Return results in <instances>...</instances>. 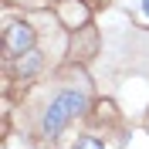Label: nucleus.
<instances>
[{"label":"nucleus","instance_id":"1","mask_svg":"<svg viewBox=\"0 0 149 149\" xmlns=\"http://www.w3.org/2000/svg\"><path fill=\"white\" fill-rule=\"evenodd\" d=\"M85 105H88L85 92H74V88H68V92L54 95V98H51V105L44 109V115H41V132L54 139V136L65 129L74 115H81V112H85Z\"/></svg>","mask_w":149,"mask_h":149},{"label":"nucleus","instance_id":"2","mask_svg":"<svg viewBox=\"0 0 149 149\" xmlns=\"http://www.w3.org/2000/svg\"><path fill=\"white\" fill-rule=\"evenodd\" d=\"M31 44H34V31H31V24H24V20L7 24V31H3V47H7V54H10V58L27 54Z\"/></svg>","mask_w":149,"mask_h":149},{"label":"nucleus","instance_id":"3","mask_svg":"<svg viewBox=\"0 0 149 149\" xmlns=\"http://www.w3.org/2000/svg\"><path fill=\"white\" fill-rule=\"evenodd\" d=\"M37 65H41V58H37V51H27V61L20 58V61H17V71H20V74H31V71H34Z\"/></svg>","mask_w":149,"mask_h":149},{"label":"nucleus","instance_id":"4","mask_svg":"<svg viewBox=\"0 0 149 149\" xmlns=\"http://www.w3.org/2000/svg\"><path fill=\"white\" fill-rule=\"evenodd\" d=\"M71 149H105V146H102V142H98V139H92V136H81V139L74 142Z\"/></svg>","mask_w":149,"mask_h":149},{"label":"nucleus","instance_id":"5","mask_svg":"<svg viewBox=\"0 0 149 149\" xmlns=\"http://www.w3.org/2000/svg\"><path fill=\"white\" fill-rule=\"evenodd\" d=\"M142 10H146V17H149V0H142Z\"/></svg>","mask_w":149,"mask_h":149}]
</instances>
